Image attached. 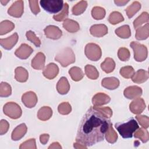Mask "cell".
Segmentation results:
<instances>
[{
    "mask_svg": "<svg viewBox=\"0 0 149 149\" xmlns=\"http://www.w3.org/2000/svg\"><path fill=\"white\" fill-rule=\"evenodd\" d=\"M149 36V24L146 23L144 26L137 28L136 33V38L138 40H146Z\"/></svg>",
    "mask_w": 149,
    "mask_h": 149,
    "instance_id": "obj_23",
    "label": "cell"
},
{
    "mask_svg": "<svg viewBox=\"0 0 149 149\" xmlns=\"http://www.w3.org/2000/svg\"><path fill=\"white\" fill-rule=\"evenodd\" d=\"M58 110L59 113L62 115H67L71 112L72 108L68 102H63L59 105Z\"/></svg>",
    "mask_w": 149,
    "mask_h": 149,
    "instance_id": "obj_42",
    "label": "cell"
},
{
    "mask_svg": "<svg viewBox=\"0 0 149 149\" xmlns=\"http://www.w3.org/2000/svg\"><path fill=\"white\" fill-rule=\"evenodd\" d=\"M33 52V48L26 44H22L19 48L15 51V55L17 57L25 59H27Z\"/></svg>",
    "mask_w": 149,
    "mask_h": 149,
    "instance_id": "obj_12",
    "label": "cell"
},
{
    "mask_svg": "<svg viewBox=\"0 0 149 149\" xmlns=\"http://www.w3.org/2000/svg\"><path fill=\"white\" fill-rule=\"evenodd\" d=\"M19 148H36V140L34 139H31L23 143Z\"/></svg>",
    "mask_w": 149,
    "mask_h": 149,
    "instance_id": "obj_46",
    "label": "cell"
},
{
    "mask_svg": "<svg viewBox=\"0 0 149 149\" xmlns=\"http://www.w3.org/2000/svg\"><path fill=\"white\" fill-rule=\"evenodd\" d=\"M111 100L110 97L102 93L96 94L92 99V102L94 107H100L101 105L108 104Z\"/></svg>",
    "mask_w": 149,
    "mask_h": 149,
    "instance_id": "obj_16",
    "label": "cell"
},
{
    "mask_svg": "<svg viewBox=\"0 0 149 149\" xmlns=\"http://www.w3.org/2000/svg\"><path fill=\"white\" fill-rule=\"evenodd\" d=\"M139 124L144 129H147L149 126V118L146 115H137L136 116Z\"/></svg>",
    "mask_w": 149,
    "mask_h": 149,
    "instance_id": "obj_45",
    "label": "cell"
},
{
    "mask_svg": "<svg viewBox=\"0 0 149 149\" xmlns=\"http://www.w3.org/2000/svg\"><path fill=\"white\" fill-rule=\"evenodd\" d=\"M41 7L47 12L51 13H56L62 10L63 1L62 0H41Z\"/></svg>",
    "mask_w": 149,
    "mask_h": 149,
    "instance_id": "obj_4",
    "label": "cell"
},
{
    "mask_svg": "<svg viewBox=\"0 0 149 149\" xmlns=\"http://www.w3.org/2000/svg\"><path fill=\"white\" fill-rule=\"evenodd\" d=\"M85 73L88 78L93 80L97 79L99 76L97 69L91 65H87L85 66Z\"/></svg>",
    "mask_w": 149,
    "mask_h": 149,
    "instance_id": "obj_34",
    "label": "cell"
},
{
    "mask_svg": "<svg viewBox=\"0 0 149 149\" xmlns=\"http://www.w3.org/2000/svg\"><path fill=\"white\" fill-rule=\"evenodd\" d=\"M115 127L123 138L127 139L132 137L133 133L139 128V126L136 120L132 118L126 123H116Z\"/></svg>",
    "mask_w": 149,
    "mask_h": 149,
    "instance_id": "obj_2",
    "label": "cell"
},
{
    "mask_svg": "<svg viewBox=\"0 0 149 149\" xmlns=\"http://www.w3.org/2000/svg\"><path fill=\"white\" fill-rule=\"evenodd\" d=\"M146 104L144 100L141 98H137L133 101L129 105L130 110L134 114H139L141 113L146 108Z\"/></svg>",
    "mask_w": 149,
    "mask_h": 149,
    "instance_id": "obj_9",
    "label": "cell"
},
{
    "mask_svg": "<svg viewBox=\"0 0 149 149\" xmlns=\"http://www.w3.org/2000/svg\"><path fill=\"white\" fill-rule=\"evenodd\" d=\"M24 3L23 1H16L8 9V13L12 16L20 17L23 13Z\"/></svg>",
    "mask_w": 149,
    "mask_h": 149,
    "instance_id": "obj_8",
    "label": "cell"
},
{
    "mask_svg": "<svg viewBox=\"0 0 149 149\" xmlns=\"http://www.w3.org/2000/svg\"><path fill=\"white\" fill-rule=\"evenodd\" d=\"M102 86L109 90H114L119 85V80L114 77H105L101 82Z\"/></svg>",
    "mask_w": 149,
    "mask_h": 149,
    "instance_id": "obj_19",
    "label": "cell"
},
{
    "mask_svg": "<svg viewBox=\"0 0 149 149\" xmlns=\"http://www.w3.org/2000/svg\"><path fill=\"white\" fill-rule=\"evenodd\" d=\"M123 94L127 98L133 99L139 97L142 94V90L136 86H130L124 90Z\"/></svg>",
    "mask_w": 149,
    "mask_h": 149,
    "instance_id": "obj_13",
    "label": "cell"
},
{
    "mask_svg": "<svg viewBox=\"0 0 149 149\" xmlns=\"http://www.w3.org/2000/svg\"><path fill=\"white\" fill-rule=\"evenodd\" d=\"M134 136L136 138L140 139L143 143H146L149 139L148 131L143 128H140L138 130H136L134 134Z\"/></svg>",
    "mask_w": 149,
    "mask_h": 149,
    "instance_id": "obj_36",
    "label": "cell"
},
{
    "mask_svg": "<svg viewBox=\"0 0 149 149\" xmlns=\"http://www.w3.org/2000/svg\"><path fill=\"white\" fill-rule=\"evenodd\" d=\"M130 52L129 51L124 47L120 48L118 50V56L119 58L122 61H127L130 58Z\"/></svg>",
    "mask_w": 149,
    "mask_h": 149,
    "instance_id": "obj_44",
    "label": "cell"
},
{
    "mask_svg": "<svg viewBox=\"0 0 149 149\" xmlns=\"http://www.w3.org/2000/svg\"><path fill=\"white\" fill-rule=\"evenodd\" d=\"M132 81L136 83H142L146 81L148 78V72L143 69L138 70L133 76Z\"/></svg>",
    "mask_w": 149,
    "mask_h": 149,
    "instance_id": "obj_21",
    "label": "cell"
},
{
    "mask_svg": "<svg viewBox=\"0 0 149 149\" xmlns=\"http://www.w3.org/2000/svg\"><path fill=\"white\" fill-rule=\"evenodd\" d=\"M90 33L94 37H102L108 33V28L104 24H95L91 27Z\"/></svg>",
    "mask_w": 149,
    "mask_h": 149,
    "instance_id": "obj_17",
    "label": "cell"
},
{
    "mask_svg": "<svg viewBox=\"0 0 149 149\" xmlns=\"http://www.w3.org/2000/svg\"><path fill=\"white\" fill-rule=\"evenodd\" d=\"M55 59L62 66L65 67L75 62V55L72 49L70 48L67 47L58 53Z\"/></svg>",
    "mask_w": 149,
    "mask_h": 149,
    "instance_id": "obj_3",
    "label": "cell"
},
{
    "mask_svg": "<svg viewBox=\"0 0 149 149\" xmlns=\"http://www.w3.org/2000/svg\"><path fill=\"white\" fill-rule=\"evenodd\" d=\"M45 56L42 52H38L31 61V66L35 69L41 70L44 67Z\"/></svg>",
    "mask_w": 149,
    "mask_h": 149,
    "instance_id": "obj_18",
    "label": "cell"
},
{
    "mask_svg": "<svg viewBox=\"0 0 149 149\" xmlns=\"http://www.w3.org/2000/svg\"><path fill=\"white\" fill-rule=\"evenodd\" d=\"M3 112L12 119H17L22 115V109L19 105L13 102H7L3 107Z\"/></svg>",
    "mask_w": 149,
    "mask_h": 149,
    "instance_id": "obj_7",
    "label": "cell"
},
{
    "mask_svg": "<svg viewBox=\"0 0 149 149\" xmlns=\"http://www.w3.org/2000/svg\"><path fill=\"white\" fill-rule=\"evenodd\" d=\"M149 19L148 13L146 12H143L133 22L134 27L137 29L139 26H141L142 24L144 23H148Z\"/></svg>",
    "mask_w": 149,
    "mask_h": 149,
    "instance_id": "obj_35",
    "label": "cell"
},
{
    "mask_svg": "<svg viewBox=\"0 0 149 149\" xmlns=\"http://www.w3.org/2000/svg\"><path fill=\"white\" fill-rule=\"evenodd\" d=\"M91 15L94 19L96 20H100L104 17L105 15V10L103 8L95 6L91 10Z\"/></svg>",
    "mask_w": 149,
    "mask_h": 149,
    "instance_id": "obj_37",
    "label": "cell"
},
{
    "mask_svg": "<svg viewBox=\"0 0 149 149\" xmlns=\"http://www.w3.org/2000/svg\"><path fill=\"white\" fill-rule=\"evenodd\" d=\"M62 148L61 146L59 145V144L58 142H54L48 147L49 149V148Z\"/></svg>",
    "mask_w": 149,
    "mask_h": 149,
    "instance_id": "obj_52",
    "label": "cell"
},
{
    "mask_svg": "<svg viewBox=\"0 0 149 149\" xmlns=\"http://www.w3.org/2000/svg\"><path fill=\"white\" fill-rule=\"evenodd\" d=\"M114 2L118 6H123L129 2V1H114Z\"/></svg>",
    "mask_w": 149,
    "mask_h": 149,
    "instance_id": "obj_51",
    "label": "cell"
},
{
    "mask_svg": "<svg viewBox=\"0 0 149 149\" xmlns=\"http://www.w3.org/2000/svg\"><path fill=\"white\" fill-rule=\"evenodd\" d=\"M12 90L10 86L7 83L2 82L0 86V96L2 97H8L11 94Z\"/></svg>",
    "mask_w": 149,
    "mask_h": 149,
    "instance_id": "obj_41",
    "label": "cell"
},
{
    "mask_svg": "<svg viewBox=\"0 0 149 149\" xmlns=\"http://www.w3.org/2000/svg\"><path fill=\"white\" fill-rule=\"evenodd\" d=\"M69 73L72 79L74 81H79L84 76V74L81 69L78 67H72L69 70Z\"/></svg>",
    "mask_w": 149,
    "mask_h": 149,
    "instance_id": "obj_30",
    "label": "cell"
},
{
    "mask_svg": "<svg viewBox=\"0 0 149 149\" xmlns=\"http://www.w3.org/2000/svg\"><path fill=\"white\" fill-rule=\"evenodd\" d=\"M29 4L31 10L34 15H37L40 12V9L38 5V1H29Z\"/></svg>",
    "mask_w": 149,
    "mask_h": 149,
    "instance_id": "obj_47",
    "label": "cell"
},
{
    "mask_svg": "<svg viewBox=\"0 0 149 149\" xmlns=\"http://www.w3.org/2000/svg\"><path fill=\"white\" fill-rule=\"evenodd\" d=\"M105 139L107 141L110 143H114L116 141L117 139H118V134L115 132V131L113 130L112 126V123L110 124L106 133H105Z\"/></svg>",
    "mask_w": 149,
    "mask_h": 149,
    "instance_id": "obj_31",
    "label": "cell"
},
{
    "mask_svg": "<svg viewBox=\"0 0 149 149\" xmlns=\"http://www.w3.org/2000/svg\"><path fill=\"white\" fill-rule=\"evenodd\" d=\"M134 69L130 66H124L120 70V74L125 78H132L134 74Z\"/></svg>",
    "mask_w": 149,
    "mask_h": 149,
    "instance_id": "obj_40",
    "label": "cell"
},
{
    "mask_svg": "<svg viewBox=\"0 0 149 149\" xmlns=\"http://www.w3.org/2000/svg\"><path fill=\"white\" fill-rule=\"evenodd\" d=\"M27 70L22 67H17L15 69V79L19 82H25L28 79Z\"/></svg>",
    "mask_w": 149,
    "mask_h": 149,
    "instance_id": "obj_26",
    "label": "cell"
},
{
    "mask_svg": "<svg viewBox=\"0 0 149 149\" xmlns=\"http://www.w3.org/2000/svg\"><path fill=\"white\" fill-rule=\"evenodd\" d=\"M22 101L26 107L31 108L36 105L37 102V97L34 92L29 91L22 95Z\"/></svg>",
    "mask_w": 149,
    "mask_h": 149,
    "instance_id": "obj_10",
    "label": "cell"
},
{
    "mask_svg": "<svg viewBox=\"0 0 149 149\" xmlns=\"http://www.w3.org/2000/svg\"><path fill=\"white\" fill-rule=\"evenodd\" d=\"M9 2V1H5V2L3 3V1H1V3L3 5H6V4L8 3V2Z\"/></svg>",
    "mask_w": 149,
    "mask_h": 149,
    "instance_id": "obj_54",
    "label": "cell"
},
{
    "mask_svg": "<svg viewBox=\"0 0 149 149\" xmlns=\"http://www.w3.org/2000/svg\"><path fill=\"white\" fill-rule=\"evenodd\" d=\"M59 72V68L58 66L54 63H49L44 69L43 71L44 76L48 79H53L55 78Z\"/></svg>",
    "mask_w": 149,
    "mask_h": 149,
    "instance_id": "obj_15",
    "label": "cell"
},
{
    "mask_svg": "<svg viewBox=\"0 0 149 149\" xmlns=\"http://www.w3.org/2000/svg\"><path fill=\"white\" fill-rule=\"evenodd\" d=\"M123 20L124 18L121 13L116 11L112 12L108 17V20L109 23L112 24H116L119 22L123 21Z\"/></svg>",
    "mask_w": 149,
    "mask_h": 149,
    "instance_id": "obj_38",
    "label": "cell"
},
{
    "mask_svg": "<svg viewBox=\"0 0 149 149\" xmlns=\"http://www.w3.org/2000/svg\"><path fill=\"white\" fill-rule=\"evenodd\" d=\"M130 46L134 51V58L136 61L142 62L147 58L148 51L145 45L136 41H132Z\"/></svg>",
    "mask_w": 149,
    "mask_h": 149,
    "instance_id": "obj_5",
    "label": "cell"
},
{
    "mask_svg": "<svg viewBox=\"0 0 149 149\" xmlns=\"http://www.w3.org/2000/svg\"><path fill=\"white\" fill-rule=\"evenodd\" d=\"M27 132V126L24 123L17 126L12 132V139L13 140H18L22 138Z\"/></svg>",
    "mask_w": 149,
    "mask_h": 149,
    "instance_id": "obj_20",
    "label": "cell"
},
{
    "mask_svg": "<svg viewBox=\"0 0 149 149\" xmlns=\"http://www.w3.org/2000/svg\"><path fill=\"white\" fill-rule=\"evenodd\" d=\"M44 33L47 38L57 40L61 38L62 33L59 28L55 26H48L44 29Z\"/></svg>",
    "mask_w": 149,
    "mask_h": 149,
    "instance_id": "obj_11",
    "label": "cell"
},
{
    "mask_svg": "<svg viewBox=\"0 0 149 149\" xmlns=\"http://www.w3.org/2000/svg\"><path fill=\"white\" fill-rule=\"evenodd\" d=\"M111 123L108 118L94 107H91L80 123L76 141L86 146H91L103 141Z\"/></svg>",
    "mask_w": 149,
    "mask_h": 149,
    "instance_id": "obj_1",
    "label": "cell"
},
{
    "mask_svg": "<svg viewBox=\"0 0 149 149\" xmlns=\"http://www.w3.org/2000/svg\"><path fill=\"white\" fill-rule=\"evenodd\" d=\"M15 27V24L10 21L5 20L0 24V34H5L12 31Z\"/></svg>",
    "mask_w": 149,
    "mask_h": 149,
    "instance_id": "obj_33",
    "label": "cell"
},
{
    "mask_svg": "<svg viewBox=\"0 0 149 149\" xmlns=\"http://www.w3.org/2000/svg\"><path fill=\"white\" fill-rule=\"evenodd\" d=\"M97 110L100 111L102 113H103L106 117L110 118L112 115V111L109 107H94Z\"/></svg>",
    "mask_w": 149,
    "mask_h": 149,
    "instance_id": "obj_48",
    "label": "cell"
},
{
    "mask_svg": "<svg viewBox=\"0 0 149 149\" xmlns=\"http://www.w3.org/2000/svg\"><path fill=\"white\" fill-rule=\"evenodd\" d=\"M115 67L114 61L111 58H107L105 61L101 64V69L107 73L112 72Z\"/></svg>",
    "mask_w": 149,
    "mask_h": 149,
    "instance_id": "obj_27",
    "label": "cell"
},
{
    "mask_svg": "<svg viewBox=\"0 0 149 149\" xmlns=\"http://www.w3.org/2000/svg\"><path fill=\"white\" fill-rule=\"evenodd\" d=\"M49 139V135L48 134H41L40 137V142L42 144H45L48 142Z\"/></svg>",
    "mask_w": 149,
    "mask_h": 149,
    "instance_id": "obj_50",
    "label": "cell"
},
{
    "mask_svg": "<svg viewBox=\"0 0 149 149\" xmlns=\"http://www.w3.org/2000/svg\"><path fill=\"white\" fill-rule=\"evenodd\" d=\"M116 34L122 38H128L131 36V31L128 25H123L115 30Z\"/></svg>",
    "mask_w": 149,
    "mask_h": 149,
    "instance_id": "obj_28",
    "label": "cell"
},
{
    "mask_svg": "<svg viewBox=\"0 0 149 149\" xmlns=\"http://www.w3.org/2000/svg\"><path fill=\"white\" fill-rule=\"evenodd\" d=\"M101 54L100 47L94 43L87 44L85 47V54L87 58L91 61H98L100 59Z\"/></svg>",
    "mask_w": 149,
    "mask_h": 149,
    "instance_id": "obj_6",
    "label": "cell"
},
{
    "mask_svg": "<svg viewBox=\"0 0 149 149\" xmlns=\"http://www.w3.org/2000/svg\"><path fill=\"white\" fill-rule=\"evenodd\" d=\"M63 27L70 33H75L80 29L79 23L73 20L66 19L63 23Z\"/></svg>",
    "mask_w": 149,
    "mask_h": 149,
    "instance_id": "obj_24",
    "label": "cell"
},
{
    "mask_svg": "<svg viewBox=\"0 0 149 149\" xmlns=\"http://www.w3.org/2000/svg\"><path fill=\"white\" fill-rule=\"evenodd\" d=\"M81 144H80L81 145ZM80 145H79V143H74V147L76 148H87V146L83 145V146H80Z\"/></svg>",
    "mask_w": 149,
    "mask_h": 149,
    "instance_id": "obj_53",
    "label": "cell"
},
{
    "mask_svg": "<svg viewBox=\"0 0 149 149\" xmlns=\"http://www.w3.org/2000/svg\"><path fill=\"white\" fill-rule=\"evenodd\" d=\"M141 8V4L138 1L133 2L132 5L129 6L126 9L125 11L129 18L132 17L135 13H136Z\"/></svg>",
    "mask_w": 149,
    "mask_h": 149,
    "instance_id": "obj_29",
    "label": "cell"
},
{
    "mask_svg": "<svg viewBox=\"0 0 149 149\" xmlns=\"http://www.w3.org/2000/svg\"><path fill=\"white\" fill-rule=\"evenodd\" d=\"M68 12H69V6L67 3H65L64 4L62 12L58 15H54L53 18L55 20H56L58 22L62 21L63 20L65 19L66 17L68 16Z\"/></svg>",
    "mask_w": 149,
    "mask_h": 149,
    "instance_id": "obj_39",
    "label": "cell"
},
{
    "mask_svg": "<svg viewBox=\"0 0 149 149\" xmlns=\"http://www.w3.org/2000/svg\"><path fill=\"white\" fill-rule=\"evenodd\" d=\"M52 115V111L49 107H43L41 108L37 113V117L40 120H47L49 119Z\"/></svg>",
    "mask_w": 149,
    "mask_h": 149,
    "instance_id": "obj_25",
    "label": "cell"
},
{
    "mask_svg": "<svg viewBox=\"0 0 149 149\" xmlns=\"http://www.w3.org/2000/svg\"><path fill=\"white\" fill-rule=\"evenodd\" d=\"M87 6L86 1H81L76 4L72 8V13L74 15H79L83 13Z\"/></svg>",
    "mask_w": 149,
    "mask_h": 149,
    "instance_id": "obj_32",
    "label": "cell"
},
{
    "mask_svg": "<svg viewBox=\"0 0 149 149\" xmlns=\"http://www.w3.org/2000/svg\"><path fill=\"white\" fill-rule=\"evenodd\" d=\"M56 89L61 94H66L70 89V85L67 79L62 77L56 84Z\"/></svg>",
    "mask_w": 149,
    "mask_h": 149,
    "instance_id": "obj_22",
    "label": "cell"
},
{
    "mask_svg": "<svg viewBox=\"0 0 149 149\" xmlns=\"http://www.w3.org/2000/svg\"><path fill=\"white\" fill-rule=\"evenodd\" d=\"M9 123L8 122L5 120H1V124H0V129H1V135H2L3 134L7 132L8 128H9Z\"/></svg>",
    "mask_w": 149,
    "mask_h": 149,
    "instance_id": "obj_49",
    "label": "cell"
},
{
    "mask_svg": "<svg viewBox=\"0 0 149 149\" xmlns=\"http://www.w3.org/2000/svg\"><path fill=\"white\" fill-rule=\"evenodd\" d=\"M26 37L28 40L33 42L37 47H40L41 41L40 39L36 36L35 33L32 31H28L26 32Z\"/></svg>",
    "mask_w": 149,
    "mask_h": 149,
    "instance_id": "obj_43",
    "label": "cell"
},
{
    "mask_svg": "<svg viewBox=\"0 0 149 149\" xmlns=\"http://www.w3.org/2000/svg\"><path fill=\"white\" fill-rule=\"evenodd\" d=\"M18 40V35L17 33H15L10 37L0 40L1 45L6 49H10L16 44Z\"/></svg>",
    "mask_w": 149,
    "mask_h": 149,
    "instance_id": "obj_14",
    "label": "cell"
}]
</instances>
